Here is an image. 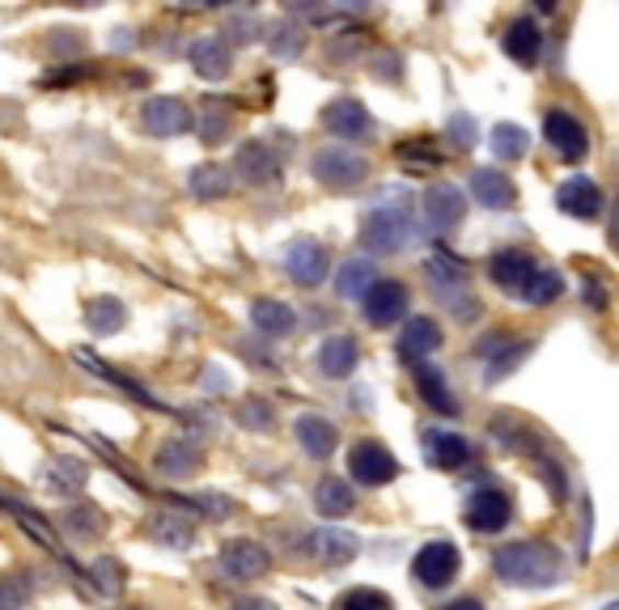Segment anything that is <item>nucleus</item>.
Here are the masks:
<instances>
[{
    "mask_svg": "<svg viewBox=\"0 0 619 610\" xmlns=\"http://www.w3.org/2000/svg\"><path fill=\"white\" fill-rule=\"evenodd\" d=\"M378 280V272H374V263L369 258H348L344 267H340V280H335V289L340 297H348V301H360L365 289Z\"/></svg>",
    "mask_w": 619,
    "mask_h": 610,
    "instance_id": "obj_35",
    "label": "nucleus"
},
{
    "mask_svg": "<svg viewBox=\"0 0 619 610\" xmlns=\"http://www.w3.org/2000/svg\"><path fill=\"white\" fill-rule=\"evenodd\" d=\"M582 297H586L594 310H607V292H603L598 280H586V285H582Z\"/></svg>",
    "mask_w": 619,
    "mask_h": 610,
    "instance_id": "obj_52",
    "label": "nucleus"
},
{
    "mask_svg": "<svg viewBox=\"0 0 619 610\" xmlns=\"http://www.w3.org/2000/svg\"><path fill=\"white\" fill-rule=\"evenodd\" d=\"M543 140H548L552 153H560L564 161H582L589 149V136L586 128H582V119L569 115V111H548V119H543Z\"/></svg>",
    "mask_w": 619,
    "mask_h": 610,
    "instance_id": "obj_9",
    "label": "nucleus"
},
{
    "mask_svg": "<svg viewBox=\"0 0 619 610\" xmlns=\"http://www.w3.org/2000/svg\"><path fill=\"white\" fill-rule=\"evenodd\" d=\"M68 526L72 530H99V521L85 514V509H77V514H68Z\"/></svg>",
    "mask_w": 619,
    "mask_h": 610,
    "instance_id": "obj_53",
    "label": "nucleus"
},
{
    "mask_svg": "<svg viewBox=\"0 0 619 610\" xmlns=\"http://www.w3.org/2000/svg\"><path fill=\"white\" fill-rule=\"evenodd\" d=\"M360 301H365V322L369 326H391V322L408 314V289L399 280H374Z\"/></svg>",
    "mask_w": 619,
    "mask_h": 610,
    "instance_id": "obj_12",
    "label": "nucleus"
},
{
    "mask_svg": "<svg viewBox=\"0 0 619 610\" xmlns=\"http://www.w3.org/2000/svg\"><path fill=\"white\" fill-rule=\"evenodd\" d=\"M199 462H204V450H199L192 437H170L162 450H158V471L170 475V480H187V475H196Z\"/></svg>",
    "mask_w": 619,
    "mask_h": 610,
    "instance_id": "obj_21",
    "label": "nucleus"
},
{
    "mask_svg": "<svg viewBox=\"0 0 619 610\" xmlns=\"http://www.w3.org/2000/svg\"><path fill=\"white\" fill-rule=\"evenodd\" d=\"M555 204H560V212L573 217V221H598V217H603V187H598L594 179H586V174H573L569 183H560Z\"/></svg>",
    "mask_w": 619,
    "mask_h": 610,
    "instance_id": "obj_11",
    "label": "nucleus"
},
{
    "mask_svg": "<svg viewBox=\"0 0 619 610\" xmlns=\"http://www.w3.org/2000/svg\"><path fill=\"white\" fill-rule=\"evenodd\" d=\"M233 610H276V602H267V598H247V602H238Z\"/></svg>",
    "mask_w": 619,
    "mask_h": 610,
    "instance_id": "obj_54",
    "label": "nucleus"
},
{
    "mask_svg": "<svg viewBox=\"0 0 619 610\" xmlns=\"http://www.w3.org/2000/svg\"><path fill=\"white\" fill-rule=\"evenodd\" d=\"M314 360H319V373H323V378H348V373L357 369L360 348L353 335H331V339L319 344V356H314Z\"/></svg>",
    "mask_w": 619,
    "mask_h": 610,
    "instance_id": "obj_24",
    "label": "nucleus"
},
{
    "mask_svg": "<svg viewBox=\"0 0 619 610\" xmlns=\"http://www.w3.org/2000/svg\"><path fill=\"white\" fill-rule=\"evenodd\" d=\"M85 480H90V467H85L81 458L68 453V458H56V462H51V487H56V492H81Z\"/></svg>",
    "mask_w": 619,
    "mask_h": 610,
    "instance_id": "obj_38",
    "label": "nucleus"
},
{
    "mask_svg": "<svg viewBox=\"0 0 619 610\" xmlns=\"http://www.w3.org/2000/svg\"><path fill=\"white\" fill-rule=\"evenodd\" d=\"M233 192V174H229L226 165H196L192 170V195L196 199H226Z\"/></svg>",
    "mask_w": 619,
    "mask_h": 610,
    "instance_id": "obj_33",
    "label": "nucleus"
},
{
    "mask_svg": "<svg viewBox=\"0 0 619 610\" xmlns=\"http://www.w3.org/2000/svg\"><path fill=\"white\" fill-rule=\"evenodd\" d=\"M421 212L424 221H428V229L446 233V229H455L467 217V195L458 192L455 183H433L421 199Z\"/></svg>",
    "mask_w": 619,
    "mask_h": 610,
    "instance_id": "obj_10",
    "label": "nucleus"
},
{
    "mask_svg": "<svg viewBox=\"0 0 619 610\" xmlns=\"http://www.w3.org/2000/svg\"><path fill=\"white\" fill-rule=\"evenodd\" d=\"M496 577L505 585H518V589H548L560 580V555L555 546H548L543 539H526V543H509L496 551L492 560Z\"/></svg>",
    "mask_w": 619,
    "mask_h": 610,
    "instance_id": "obj_1",
    "label": "nucleus"
},
{
    "mask_svg": "<svg viewBox=\"0 0 619 610\" xmlns=\"http://www.w3.org/2000/svg\"><path fill=\"white\" fill-rule=\"evenodd\" d=\"M357 551H360V539L348 534V530L323 526V530L310 534V555H314L319 564H348V560H357Z\"/></svg>",
    "mask_w": 619,
    "mask_h": 610,
    "instance_id": "obj_22",
    "label": "nucleus"
},
{
    "mask_svg": "<svg viewBox=\"0 0 619 610\" xmlns=\"http://www.w3.org/2000/svg\"><path fill=\"white\" fill-rule=\"evenodd\" d=\"M294 306H285V301H272V297H263L251 306V326L263 331V335H289L294 331Z\"/></svg>",
    "mask_w": 619,
    "mask_h": 610,
    "instance_id": "obj_28",
    "label": "nucleus"
},
{
    "mask_svg": "<svg viewBox=\"0 0 619 610\" xmlns=\"http://www.w3.org/2000/svg\"><path fill=\"white\" fill-rule=\"evenodd\" d=\"M416 238V208L412 199L394 195L391 204H374L360 221V242L374 251V255H399L408 242Z\"/></svg>",
    "mask_w": 619,
    "mask_h": 610,
    "instance_id": "obj_2",
    "label": "nucleus"
},
{
    "mask_svg": "<svg viewBox=\"0 0 619 610\" xmlns=\"http://www.w3.org/2000/svg\"><path fill=\"white\" fill-rule=\"evenodd\" d=\"M85 47V38H81V31H56L51 38H47V51H81Z\"/></svg>",
    "mask_w": 619,
    "mask_h": 610,
    "instance_id": "obj_48",
    "label": "nucleus"
},
{
    "mask_svg": "<svg viewBox=\"0 0 619 610\" xmlns=\"http://www.w3.org/2000/svg\"><path fill=\"white\" fill-rule=\"evenodd\" d=\"M424 453L433 467L442 471H455V467H467L471 462V441L458 437V433H442V428H428L424 433Z\"/></svg>",
    "mask_w": 619,
    "mask_h": 610,
    "instance_id": "obj_20",
    "label": "nucleus"
},
{
    "mask_svg": "<svg viewBox=\"0 0 619 610\" xmlns=\"http://www.w3.org/2000/svg\"><path fill=\"white\" fill-rule=\"evenodd\" d=\"M285 272L294 276L301 289H314V285H323L326 280L331 263H326V251L314 242V238H297L294 246L285 251Z\"/></svg>",
    "mask_w": 619,
    "mask_h": 610,
    "instance_id": "obj_13",
    "label": "nucleus"
},
{
    "mask_svg": "<svg viewBox=\"0 0 619 610\" xmlns=\"http://www.w3.org/2000/svg\"><path fill=\"white\" fill-rule=\"evenodd\" d=\"M187 60H192V68H196L204 81H226L229 68H233V47H229V38H221V34H204V38L192 43Z\"/></svg>",
    "mask_w": 619,
    "mask_h": 610,
    "instance_id": "obj_15",
    "label": "nucleus"
},
{
    "mask_svg": "<svg viewBox=\"0 0 619 610\" xmlns=\"http://www.w3.org/2000/svg\"><path fill=\"white\" fill-rule=\"evenodd\" d=\"M530 4H535L539 13H555V4H560V0H530Z\"/></svg>",
    "mask_w": 619,
    "mask_h": 610,
    "instance_id": "obj_58",
    "label": "nucleus"
},
{
    "mask_svg": "<svg viewBox=\"0 0 619 610\" xmlns=\"http://www.w3.org/2000/svg\"><path fill=\"white\" fill-rule=\"evenodd\" d=\"M335 610H394L391 594H382V589H369V585H360V589H348Z\"/></svg>",
    "mask_w": 619,
    "mask_h": 610,
    "instance_id": "obj_41",
    "label": "nucleus"
},
{
    "mask_svg": "<svg viewBox=\"0 0 619 610\" xmlns=\"http://www.w3.org/2000/svg\"><path fill=\"white\" fill-rule=\"evenodd\" d=\"M471 195H475V204H484L492 212H505V208H514V199H518V187H514V179L505 174V170H475L471 174Z\"/></svg>",
    "mask_w": 619,
    "mask_h": 610,
    "instance_id": "obj_17",
    "label": "nucleus"
},
{
    "mask_svg": "<svg viewBox=\"0 0 619 610\" xmlns=\"http://www.w3.org/2000/svg\"><path fill=\"white\" fill-rule=\"evenodd\" d=\"M149 534H153L162 546H192V539H196L192 521L179 517V509H162V514L149 521Z\"/></svg>",
    "mask_w": 619,
    "mask_h": 610,
    "instance_id": "obj_31",
    "label": "nucleus"
},
{
    "mask_svg": "<svg viewBox=\"0 0 619 610\" xmlns=\"http://www.w3.org/2000/svg\"><path fill=\"white\" fill-rule=\"evenodd\" d=\"M294 433H297V441H301V450L310 453V458H319V462L340 450V433H335V424L326 416H314V412H310V416L297 419Z\"/></svg>",
    "mask_w": 619,
    "mask_h": 610,
    "instance_id": "obj_23",
    "label": "nucleus"
},
{
    "mask_svg": "<svg viewBox=\"0 0 619 610\" xmlns=\"http://www.w3.org/2000/svg\"><path fill=\"white\" fill-rule=\"evenodd\" d=\"M509 517H514V500H509L505 492H496V487L475 492V496H471V505H467V526H471V530H480V534H496V530H505V526H509Z\"/></svg>",
    "mask_w": 619,
    "mask_h": 610,
    "instance_id": "obj_14",
    "label": "nucleus"
},
{
    "mask_svg": "<svg viewBox=\"0 0 619 610\" xmlns=\"http://www.w3.org/2000/svg\"><path fill=\"white\" fill-rule=\"evenodd\" d=\"M323 128L331 136H340V140H365L374 131V115H369V106L360 97L344 94L323 106Z\"/></svg>",
    "mask_w": 619,
    "mask_h": 610,
    "instance_id": "obj_7",
    "label": "nucleus"
},
{
    "mask_svg": "<svg viewBox=\"0 0 619 610\" xmlns=\"http://www.w3.org/2000/svg\"><path fill=\"white\" fill-rule=\"evenodd\" d=\"M489 145L501 161H521L530 153V131L521 128V124H496L489 131Z\"/></svg>",
    "mask_w": 619,
    "mask_h": 610,
    "instance_id": "obj_32",
    "label": "nucleus"
},
{
    "mask_svg": "<svg viewBox=\"0 0 619 610\" xmlns=\"http://www.w3.org/2000/svg\"><path fill=\"white\" fill-rule=\"evenodd\" d=\"M85 322H90V331L111 335V331H119V326L128 322V310H124V301H115V297H99V301L85 306Z\"/></svg>",
    "mask_w": 619,
    "mask_h": 610,
    "instance_id": "obj_37",
    "label": "nucleus"
},
{
    "mask_svg": "<svg viewBox=\"0 0 619 610\" xmlns=\"http://www.w3.org/2000/svg\"><path fill=\"white\" fill-rule=\"evenodd\" d=\"M340 4H344L348 13H369V4H374V0H340Z\"/></svg>",
    "mask_w": 619,
    "mask_h": 610,
    "instance_id": "obj_55",
    "label": "nucleus"
},
{
    "mask_svg": "<svg viewBox=\"0 0 619 610\" xmlns=\"http://www.w3.org/2000/svg\"><path fill=\"white\" fill-rule=\"evenodd\" d=\"M310 174L331 192H353L369 179V161L360 153H348V149H319L310 158Z\"/></svg>",
    "mask_w": 619,
    "mask_h": 610,
    "instance_id": "obj_3",
    "label": "nucleus"
},
{
    "mask_svg": "<svg viewBox=\"0 0 619 610\" xmlns=\"http://www.w3.org/2000/svg\"><path fill=\"white\" fill-rule=\"evenodd\" d=\"M314 505H319V514H326V517H344V514H353L357 496H353L348 480H335V475H326V480L314 487Z\"/></svg>",
    "mask_w": 619,
    "mask_h": 610,
    "instance_id": "obj_30",
    "label": "nucleus"
},
{
    "mask_svg": "<svg viewBox=\"0 0 619 610\" xmlns=\"http://www.w3.org/2000/svg\"><path fill=\"white\" fill-rule=\"evenodd\" d=\"M416 390H421V399L437 412V416H455L458 412V399L450 394V385H446V378H442V369H433V365H424V360H416Z\"/></svg>",
    "mask_w": 619,
    "mask_h": 610,
    "instance_id": "obj_26",
    "label": "nucleus"
},
{
    "mask_svg": "<svg viewBox=\"0 0 619 610\" xmlns=\"http://www.w3.org/2000/svg\"><path fill=\"white\" fill-rule=\"evenodd\" d=\"M526 353H530V344H518V335H505V331H496V335L475 344V356L489 360V382H501Z\"/></svg>",
    "mask_w": 619,
    "mask_h": 610,
    "instance_id": "obj_19",
    "label": "nucleus"
},
{
    "mask_svg": "<svg viewBox=\"0 0 619 610\" xmlns=\"http://www.w3.org/2000/svg\"><path fill=\"white\" fill-rule=\"evenodd\" d=\"M458 564H462V555H458L455 543H424L416 551V560H412V577L428 585V589H442V585L455 580Z\"/></svg>",
    "mask_w": 619,
    "mask_h": 610,
    "instance_id": "obj_8",
    "label": "nucleus"
},
{
    "mask_svg": "<svg viewBox=\"0 0 619 610\" xmlns=\"http://www.w3.org/2000/svg\"><path fill=\"white\" fill-rule=\"evenodd\" d=\"M267 51H272V60L289 65L306 51V31L297 22H272L267 26Z\"/></svg>",
    "mask_w": 619,
    "mask_h": 610,
    "instance_id": "obj_29",
    "label": "nucleus"
},
{
    "mask_svg": "<svg viewBox=\"0 0 619 610\" xmlns=\"http://www.w3.org/2000/svg\"><path fill=\"white\" fill-rule=\"evenodd\" d=\"M260 22H255V18H233V22H229L226 26V34H233V38H238V43H255V38H260Z\"/></svg>",
    "mask_w": 619,
    "mask_h": 610,
    "instance_id": "obj_49",
    "label": "nucleus"
},
{
    "mask_svg": "<svg viewBox=\"0 0 619 610\" xmlns=\"http://www.w3.org/2000/svg\"><path fill=\"white\" fill-rule=\"evenodd\" d=\"M94 577H99V585L106 594H119V589H124V568L111 564V560H99V564H94Z\"/></svg>",
    "mask_w": 619,
    "mask_h": 610,
    "instance_id": "obj_47",
    "label": "nucleus"
},
{
    "mask_svg": "<svg viewBox=\"0 0 619 610\" xmlns=\"http://www.w3.org/2000/svg\"><path fill=\"white\" fill-rule=\"evenodd\" d=\"M192 128L199 131V140H204V145H217V140H226V136H229V128H233V119H229V111H226V106L217 102V106H208V111L199 115V119H196V124H192Z\"/></svg>",
    "mask_w": 619,
    "mask_h": 610,
    "instance_id": "obj_40",
    "label": "nucleus"
},
{
    "mask_svg": "<svg viewBox=\"0 0 619 610\" xmlns=\"http://www.w3.org/2000/svg\"><path fill=\"white\" fill-rule=\"evenodd\" d=\"M442 348V326L433 319H412L408 326H403V335H399V356L408 360V365H416V360H424V356H433Z\"/></svg>",
    "mask_w": 619,
    "mask_h": 610,
    "instance_id": "obj_25",
    "label": "nucleus"
},
{
    "mask_svg": "<svg viewBox=\"0 0 619 610\" xmlns=\"http://www.w3.org/2000/svg\"><path fill=\"white\" fill-rule=\"evenodd\" d=\"M272 419H276V412H272L267 399H247V403L238 407V424H242V428H272Z\"/></svg>",
    "mask_w": 619,
    "mask_h": 610,
    "instance_id": "obj_44",
    "label": "nucleus"
},
{
    "mask_svg": "<svg viewBox=\"0 0 619 610\" xmlns=\"http://www.w3.org/2000/svg\"><path fill=\"white\" fill-rule=\"evenodd\" d=\"M233 170H238V179H242L247 187H272V183L285 179V158H280L267 140H247V145H238V153H233Z\"/></svg>",
    "mask_w": 619,
    "mask_h": 610,
    "instance_id": "obj_4",
    "label": "nucleus"
},
{
    "mask_svg": "<svg viewBox=\"0 0 619 610\" xmlns=\"http://www.w3.org/2000/svg\"><path fill=\"white\" fill-rule=\"evenodd\" d=\"M72 4H85V9H94V4H102V0H72Z\"/></svg>",
    "mask_w": 619,
    "mask_h": 610,
    "instance_id": "obj_59",
    "label": "nucleus"
},
{
    "mask_svg": "<svg viewBox=\"0 0 619 610\" xmlns=\"http://www.w3.org/2000/svg\"><path fill=\"white\" fill-rule=\"evenodd\" d=\"M77 360H81V365H90V369H94L99 378H106V382H115V385H119V390H128L131 399H140L145 407H158V412H170V407H162V403H158V399H153V394H149L145 385L128 382V378H124L119 369H111V365H102V360H99V356H94V353H90V348H81V353H77Z\"/></svg>",
    "mask_w": 619,
    "mask_h": 610,
    "instance_id": "obj_36",
    "label": "nucleus"
},
{
    "mask_svg": "<svg viewBox=\"0 0 619 610\" xmlns=\"http://www.w3.org/2000/svg\"><path fill=\"white\" fill-rule=\"evenodd\" d=\"M289 13H297V18H319V13H326V0H280Z\"/></svg>",
    "mask_w": 619,
    "mask_h": 610,
    "instance_id": "obj_50",
    "label": "nucleus"
},
{
    "mask_svg": "<svg viewBox=\"0 0 619 610\" xmlns=\"http://www.w3.org/2000/svg\"><path fill=\"white\" fill-rule=\"evenodd\" d=\"M446 610H484L475 598H462V602H455V607H446Z\"/></svg>",
    "mask_w": 619,
    "mask_h": 610,
    "instance_id": "obj_57",
    "label": "nucleus"
},
{
    "mask_svg": "<svg viewBox=\"0 0 619 610\" xmlns=\"http://www.w3.org/2000/svg\"><path fill=\"white\" fill-rule=\"evenodd\" d=\"M501 47H505V56L521 68H535L539 65V56H543V34L539 26L530 22V18H518V22H509L505 34H501Z\"/></svg>",
    "mask_w": 619,
    "mask_h": 610,
    "instance_id": "obj_18",
    "label": "nucleus"
},
{
    "mask_svg": "<svg viewBox=\"0 0 619 610\" xmlns=\"http://www.w3.org/2000/svg\"><path fill=\"white\" fill-rule=\"evenodd\" d=\"M399 161L412 170V174H428L437 170V153L428 145H399Z\"/></svg>",
    "mask_w": 619,
    "mask_h": 610,
    "instance_id": "obj_45",
    "label": "nucleus"
},
{
    "mask_svg": "<svg viewBox=\"0 0 619 610\" xmlns=\"http://www.w3.org/2000/svg\"><path fill=\"white\" fill-rule=\"evenodd\" d=\"M530 272H535V263L521 255V251H501V255H492V263H489L492 285L505 292H514V297L521 292V285H526Z\"/></svg>",
    "mask_w": 619,
    "mask_h": 610,
    "instance_id": "obj_27",
    "label": "nucleus"
},
{
    "mask_svg": "<svg viewBox=\"0 0 619 610\" xmlns=\"http://www.w3.org/2000/svg\"><path fill=\"white\" fill-rule=\"evenodd\" d=\"M446 136H450L455 149L467 153V149H475V140H480V124H475L467 111H455V115L446 119Z\"/></svg>",
    "mask_w": 619,
    "mask_h": 610,
    "instance_id": "obj_43",
    "label": "nucleus"
},
{
    "mask_svg": "<svg viewBox=\"0 0 619 610\" xmlns=\"http://www.w3.org/2000/svg\"><path fill=\"white\" fill-rule=\"evenodd\" d=\"M428 280L437 285V289L446 292V289H467V272H462V263L458 258H450V255H433L428 263Z\"/></svg>",
    "mask_w": 619,
    "mask_h": 610,
    "instance_id": "obj_39",
    "label": "nucleus"
},
{
    "mask_svg": "<svg viewBox=\"0 0 619 610\" xmlns=\"http://www.w3.org/2000/svg\"><path fill=\"white\" fill-rule=\"evenodd\" d=\"M348 475L357 483H369V487L391 483L399 475V458L382 441H360V446L348 450Z\"/></svg>",
    "mask_w": 619,
    "mask_h": 610,
    "instance_id": "obj_6",
    "label": "nucleus"
},
{
    "mask_svg": "<svg viewBox=\"0 0 619 610\" xmlns=\"http://www.w3.org/2000/svg\"><path fill=\"white\" fill-rule=\"evenodd\" d=\"M34 598L31 577H0V610H26Z\"/></svg>",
    "mask_w": 619,
    "mask_h": 610,
    "instance_id": "obj_42",
    "label": "nucleus"
},
{
    "mask_svg": "<svg viewBox=\"0 0 619 610\" xmlns=\"http://www.w3.org/2000/svg\"><path fill=\"white\" fill-rule=\"evenodd\" d=\"M374 77H378V81H391V85H399V81H403V60H399L394 51L374 56Z\"/></svg>",
    "mask_w": 619,
    "mask_h": 610,
    "instance_id": "obj_46",
    "label": "nucleus"
},
{
    "mask_svg": "<svg viewBox=\"0 0 619 610\" xmlns=\"http://www.w3.org/2000/svg\"><path fill=\"white\" fill-rule=\"evenodd\" d=\"M560 292H564V276H560L555 267H535V272L526 276V285H521L518 297H526L530 306H552Z\"/></svg>",
    "mask_w": 619,
    "mask_h": 610,
    "instance_id": "obj_34",
    "label": "nucleus"
},
{
    "mask_svg": "<svg viewBox=\"0 0 619 610\" xmlns=\"http://www.w3.org/2000/svg\"><path fill=\"white\" fill-rule=\"evenodd\" d=\"M221 568H226V577H233V580H255L272 568V555L263 551V543L233 539V543L221 551Z\"/></svg>",
    "mask_w": 619,
    "mask_h": 610,
    "instance_id": "obj_16",
    "label": "nucleus"
},
{
    "mask_svg": "<svg viewBox=\"0 0 619 610\" xmlns=\"http://www.w3.org/2000/svg\"><path fill=\"white\" fill-rule=\"evenodd\" d=\"M115 34H119V38H115V47H119V51H131V47H136L131 31H115Z\"/></svg>",
    "mask_w": 619,
    "mask_h": 610,
    "instance_id": "obj_56",
    "label": "nucleus"
},
{
    "mask_svg": "<svg viewBox=\"0 0 619 610\" xmlns=\"http://www.w3.org/2000/svg\"><path fill=\"white\" fill-rule=\"evenodd\" d=\"M140 124H145V131H149V136L170 140V136H183V131H192L196 115H192V106H187L183 97H149V102L140 106Z\"/></svg>",
    "mask_w": 619,
    "mask_h": 610,
    "instance_id": "obj_5",
    "label": "nucleus"
},
{
    "mask_svg": "<svg viewBox=\"0 0 619 610\" xmlns=\"http://www.w3.org/2000/svg\"><path fill=\"white\" fill-rule=\"evenodd\" d=\"M196 505H204V514L217 517V521H221V517H229V500H226V496H199Z\"/></svg>",
    "mask_w": 619,
    "mask_h": 610,
    "instance_id": "obj_51",
    "label": "nucleus"
}]
</instances>
